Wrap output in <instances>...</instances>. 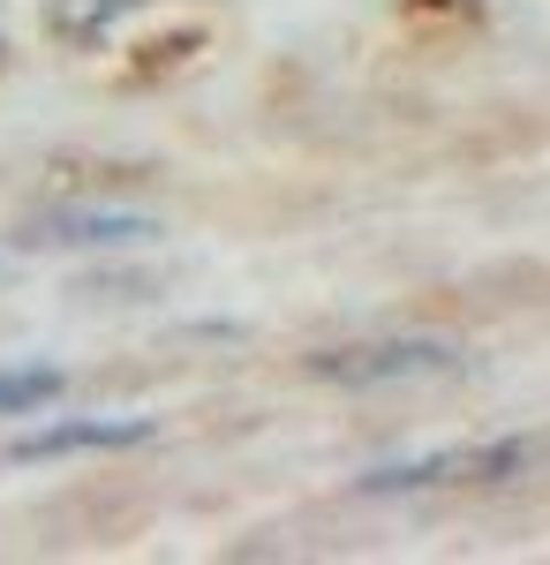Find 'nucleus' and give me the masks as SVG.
I'll use <instances>...</instances> for the list:
<instances>
[{
	"mask_svg": "<svg viewBox=\"0 0 550 565\" xmlns=\"http://www.w3.org/2000/svg\"><path fill=\"white\" fill-rule=\"evenodd\" d=\"M536 460H543L536 437H483V445H445V452H423V460L370 468L362 490L370 498H400V490H498V482H520Z\"/></svg>",
	"mask_w": 550,
	"mask_h": 565,
	"instance_id": "1",
	"label": "nucleus"
},
{
	"mask_svg": "<svg viewBox=\"0 0 550 565\" xmlns=\"http://www.w3.org/2000/svg\"><path fill=\"white\" fill-rule=\"evenodd\" d=\"M461 354L445 340H362V348H325L309 354V377L325 385H392V377H430V370H453Z\"/></svg>",
	"mask_w": 550,
	"mask_h": 565,
	"instance_id": "2",
	"label": "nucleus"
},
{
	"mask_svg": "<svg viewBox=\"0 0 550 565\" xmlns=\"http://www.w3.org/2000/svg\"><path fill=\"white\" fill-rule=\"evenodd\" d=\"M159 430L151 415H76V423H45V430L15 437V460H68V452H121Z\"/></svg>",
	"mask_w": 550,
	"mask_h": 565,
	"instance_id": "3",
	"label": "nucleus"
},
{
	"mask_svg": "<svg viewBox=\"0 0 550 565\" xmlns=\"http://www.w3.org/2000/svg\"><path fill=\"white\" fill-rule=\"evenodd\" d=\"M159 234L144 212H53L31 226V242H61V249H106V242H144Z\"/></svg>",
	"mask_w": 550,
	"mask_h": 565,
	"instance_id": "4",
	"label": "nucleus"
},
{
	"mask_svg": "<svg viewBox=\"0 0 550 565\" xmlns=\"http://www.w3.org/2000/svg\"><path fill=\"white\" fill-rule=\"evenodd\" d=\"M136 8H151V0H53L45 8V39H61V45H98L121 15H136Z\"/></svg>",
	"mask_w": 550,
	"mask_h": 565,
	"instance_id": "5",
	"label": "nucleus"
},
{
	"mask_svg": "<svg viewBox=\"0 0 550 565\" xmlns=\"http://www.w3.org/2000/svg\"><path fill=\"white\" fill-rule=\"evenodd\" d=\"M45 399H61V370H45V362L0 370V415H39Z\"/></svg>",
	"mask_w": 550,
	"mask_h": 565,
	"instance_id": "6",
	"label": "nucleus"
}]
</instances>
